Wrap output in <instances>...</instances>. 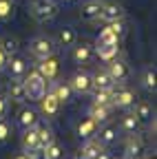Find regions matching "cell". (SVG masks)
Returning <instances> with one entry per match:
<instances>
[{"label":"cell","mask_w":157,"mask_h":159,"mask_svg":"<svg viewBox=\"0 0 157 159\" xmlns=\"http://www.w3.org/2000/svg\"><path fill=\"white\" fill-rule=\"evenodd\" d=\"M22 84H25V93L27 99H33V102H40L42 95L47 93V80L40 73H29L27 77H22Z\"/></svg>","instance_id":"obj_1"},{"label":"cell","mask_w":157,"mask_h":159,"mask_svg":"<svg viewBox=\"0 0 157 159\" xmlns=\"http://www.w3.org/2000/svg\"><path fill=\"white\" fill-rule=\"evenodd\" d=\"M51 91H53V95L58 97V102H71V95H73V89H71V84H62V82H55L53 86H51Z\"/></svg>","instance_id":"obj_20"},{"label":"cell","mask_w":157,"mask_h":159,"mask_svg":"<svg viewBox=\"0 0 157 159\" xmlns=\"http://www.w3.org/2000/svg\"><path fill=\"white\" fill-rule=\"evenodd\" d=\"M91 57H93V49L89 44H73V62L75 64H89L91 62Z\"/></svg>","instance_id":"obj_12"},{"label":"cell","mask_w":157,"mask_h":159,"mask_svg":"<svg viewBox=\"0 0 157 159\" xmlns=\"http://www.w3.org/2000/svg\"><path fill=\"white\" fill-rule=\"evenodd\" d=\"M111 66H109V73L111 77L115 80V84H124L126 80L131 77V71H128V64L124 60H109Z\"/></svg>","instance_id":"obj_5"},{"label":"cell","mask_w":157,"mask_h":159,"mask_svg":"<svg viewBox=\"0 0 157 159\" xmlns=\"http://www.w3.org/2000/svg\"><path fill=\"white\" fill-rule=\"evenodd\" d=\"M122 18H124V9H122V5H115V2L102 5L100 20H104V22H115V20H122Z\"/></svg>","instance_id":"obj_10"},{"label":"cell","mask_w":157,"mask_h":159,"mask_svg":"<svg viewBox=\"0 0 157 159\" xmlns=\"http://www.w3.org/2000/svg\"><path fill=\"white\" fill-rule=\"evenodd\" d=\"M109 115H111V106H104V104H93V106H91V115H89V117H93L97 124H104L106 119H109Z\"/></svg>","instance_id":"obj_22"},{"label":"cell","mask_w":157,"mask_h":159,"mask_svg":"<svg viewBox=\"0 0 157 159\" xmlns=\"http://www.w3.org/2000/svg\"><path fill=\"white\" fill-rule=\"evenodd\" d=\"M40 152H42V159H60L62 157V148H60V144H55V142L44 146Z\"/></svg>","instance_id":"obj_27"},{"label":"cell","mask_w":157,"mask_h":159,"mask_svg":"<svg viewBox=\"0 0 157 159\" xmlns=\"http://www.w3.org/2000/svg\"><path fill=\"white\" fill-rule=\"evenodd\" d=\"M111 42H117V35L106 27V29L100 31V35H97V42H95V44H111Z\"/></svg>","instance_id":"obj_31"},{"label":"cell","mask_w":157,"mask_h":159,"mask_svg":"<svg viewBox=\"0 0 157 159\" xmlns=\"http://www.w3.org/2000/svg\"><path fill=\"white\" fill-rule=\"evenodd\" d=\"M13 16V0H0V20H9Z\"/></svg>","instance_id":"obj_30"},{"label":"cell","mask_w":157,"mask_h":159,"mask_svg":"<svg viewBox=\"0 0 157 159\" xmlns=\"http://www.w3.org/2000/svg\"><path fill=\"white\" fill-rule=\"evenodd\" d=\"M38 111L31 108V106H22L20 111H18V126H20L22 130L25 128H35L38 126Z\"/></svg>","instance_id":"obj_6"},{"label":"cell","mask_w":157,"mask_h":159,"mask_svg":"<svg viewBox=\"0 0 157 159\" xmlns=\"http://www.w3.org/2000/svg\"><path fill=\"white\" fill-rule=\"evenodd\" d=\"M7 108H9L7 97H0V117H5V115H7Z\"/></svg>","instance_id":"obj_35"},{"label":"cell","mask_w":157,"mask_h":159,"mask_svg":"<svg viewBox=\"0 0 157 159\" xmlns=\"http://www.w3.org/2000/svg\"><path fill=\"white\" fill-rule=\"evenodd\" d=\"M102 5L104 2H100V0H91V2H86L82 7V18L84 20H97L100 13H102Z\"/></svg>","instance_id":"obj_18"},{"label":"cell","mask_w":157,"mask_h":159,"mask_svg":"<svg viewBox=\"0 0 157 159\" xmlns=\"http://www.w3.org/2000/svg\"><path fill=\"white\" fill-rule=\"evenodd\" d=\"M93 159H111V155H109V152H104V150H100V152H97Z\"/></svg>","instance_id":"obj_37"},{"label":"cell","mask_w":157,"mask_h":159,"mask_svg":"<svg viewBox=\"0 0 157 159\" xmlns=\"http://www.w3.org/2000/svg\"><path fill=\"white\" fill-rule=\"evenodd\" d=\"M71 89H73L75 93H80V95L91 93V91H93V80H91V75H89L86 71H77V73L73 75V80H71Z\"/></svg>","instance_id":"obj_4"},{"label":"cell","mask_w":157,"mask_h":159,"mask_svg":"<svg viewBox=\"0 0 157 159\" xmlns=\"http://www.w3.org/2000/svg\"><path fill=\"white\" fill-rule=\"evenodd\" d=\"M75 42H77V33H75V29H73V27H62L60 33H58V44L64 47V49H69V47H73Z\"/></svg>","instance_id":"obj_15"},{"label":"cell","mask_w":157,"mask_h":159,"mask_svg":"<svg viewBox=\"0 0 157 159\" xmlns=\"http://www.w3.org/2000/svg\"><path fill=\"white\" fill-rule=\"evenodd\" d=\"M135 115H137L140 122H148V119L153 117V106H150L148 102H140V104H137V108H135Z\"/></svg>","instance_id":"obj_29"},{"label":"cell","mask_w":157,"mask_h":159,"mask_svg":"<svg viewBox=\"0 0 157 159\" xmlns=\"http://www.w3.org/2000/svg\"><path fill=\"white\" fill-rule=\"evenodd\" d=\"M22 150L29 152V155H38L40 152V146H38V128H25V135H22Z\"/></svg>","instance_id":"obj_7"},{"label":"cell","mask_w":157,"mask_h":159,"mask_svg":"<svg viewBox=\"0 0 157 159\" xmlns=\"http://www.w3.org/2000/svg\"><path fill=\"white\" fill-rule=\"evenodd\" d=\"M9 97L13 99V102H25L27 99V93H25V84H22V80H13V82L9 84Z\"/></svg>","instance_id":"obj_21"},{"label":"cell","mask_w":157,"mask_h":159,"mask_svg":"<svg viewBox=\"0 0 157 159\" xmlns=\"http://www.w3.org/2000/svg\"><path fill=\"white\" fill-rule=\"evenodd\" d=\"M31 13L40 20V22H49L58 16V7L51 2V0H35L31 5Z\"/></svg>","instance_id":"obj_2"},{"label":"cell","mask_w":157,"mask_h":159,"mask_svg":"<svg viewBox=\"0 0 157 159\" xmlns=\"http://www.w3.org/2000/svg\"><path fill=\"white\" fill-rule=\"evenodd\" d=\"M95 49H97V55H100L102 60H106V62L117 55V42H111V44H95Z\"/></svg>","instance_id":"obj_25"},{"label":"cell","mask_w":157,"mask_h":159,"mask_svg":"<svg viewBox=\"0 0 157 159\" xmlns=\"http://www.w3.org/2000/svg\"><path fill=\"white\" fill-rule=\"evenodd\" d=\"M95 133H97V122L93 117H86L84 122L77 124V135H80L82 139H91Z\"/></svg>","instance_id":"obj_17"},{"label":"cell","mask_w":157,"mask_h":159,"mask_svg":"<svg viewBox=\"0 0 157 159\" xmlns=\"http://www.w3.org/2000/svg\"><path fill=\"white\" fill-rule=\"evenodd\" d=\"M7 62H9V53H5V49H0V71L7 69Z\"/></svg>","instance_id":"obj_34"},{"label":"cell","mask_w":157,"mask_h":159,"mask_svg":"<svg viewBox=\"0 0 157 159\" xmlns=\"http://www.w3.org/2000/svg\"><path fill=\"white\" fill-rule=\"evenodd\" d=\"M35 128H38V126H35ZM51 142H55L53 130H51L49 126H40V128H38V146H40V150H42L44 146H49Z\"/></svg>","instance_id":"obj_24"},{"label":"cell","mask_w":157,"mask_h":159,"mask_svg":"<svg viewBox=\"0 0 157 159\" xmlns=\"http://www.w3.org/2000/svg\"><path fill=\"white\" fill-rule=\"evenodd\" d=\"M93 80V89H115V80L111 77L109 71H97L95 75H91Z\"/></svg>","instance_id":"obj_14"},{"label":"cell","mask_w":157,"mask_h":159,"mask_svg":"<svg viewBox=\"0 0 157 159\" xmlns=\"http://www.w3.org/2000/svg\"><path fill=\"white\" fill-rule=\"evenodd\" d=\"M13 159H35V157H33V155H29V152H25V150H22V152H18V155H16V157H13Z\"/></svg>","instance_id":"obj_36"},{"label":"cell","mask_w":157,"mask_h":159,"mask_svg":"<svg viewBox=\"0 0 157 159\" xmlns=\"http://www.w3.org/2000/svg\"><path fill=\"white\" fill-rule=\"evenodd\" d=\"M142 86L146 91H155V69L153 66H146L142 71Z\"/></svg>","instance_id":"obj_28"},{"label":"cell","mask_w":157,"mask_h":159,"mask_svg":"<svg viewBox=\"0 0 157 159\" xmlns=\"http://www.w3.org/2000/svg\"><path fill=\"white\" fill-rule=\"evenodd\" d=\"M9 137H11V126L5 117H0V144H5Z\"/></svg>","instance_id":"obj_32"},{"label":"cell","mask_w":157,"mask_h":159,"mask_svg":"<svg viewBox=\"0 0 157 159\" xmlns=\"http://www.w3.org/2000/svg\"><path fill=\"white\" fill-rule=\"evenodd\" d=\"M93 104L113 106V89H95V95H93Z\"/></svg>","instance_id":"obj_23"},{"label":"cell","mask_w":157,"mask_h":159,"mask_svg":"<svg viewBox=\"0 0 157 159\" xmlns=\"http://www.w3.org/2000/svg\"><path fill=\"white\" fill-rule=\"evenodd\" d=\"M95 135H97V142H100L102 146H111V144L117 142V126L106 124V126L100 128V133H95Z\"/></svg>","instance_id":"obj_11"},{"label":"cell","mask_w":157,"mask_h":159,"mask_svg":"<svg viewBox=\"0 0 157 159\" xmlns=\"http://www.w3.org/2000/svg\"><path fill=\"white\" fill-rule=\"evenodd\" d=\"M38 73H40L44 80H53V77H55V73H58V62L53 60V55L40 60V64H38Z\"/></svg>","instance_id":"obj_13"},{"label":"cell","mask_w":157,"mask_h":159,"mask_svg":"<svg viewBox=\"0 0 157 159\" xmlns=\"http://www.w3.org/2000/svg\"><path fill=\"white\" fill-rule=\"evenodd\" d=\"M7 73H9V77L11 80H22L25 75H27V62L22 57H11L9 62H7Z\"/></svg>","instance_id":"obj_9"},{"label":"cell","mask_w":157,"mask_h":159,"mask_svg":"<svg viewBox=\"0 0 157 159\" xmlns=\"http://www.w3.org/2000/svg\"><path fill=\"white\" fill-rule=\"evenodd\" d=\"M135 104V93L128 89H117L113 91V106L117 108H131Z\"/></svg>","instance_id":"obj_8"},{"label":"cell","mask_w":157,"mask_h":159,"mask_svg":"<svg viewBox=\"0 0 157 159\" xmlns=\"http://www.w3.org/2000/svg\"><path fill=\"white\" fill-rule=\"evenodd\" d=\"M29 49H31L33 57H38V60H44V57H51V55H53L55 44H53V40H49V38L40 35V38H33V40H31Z\"/></svg>","instance_id":"obj_3"},{"label":"cell","mask_w":157,"mask_h":159,"mask_svg":"<svg viewBox=\"0 0 157 159\" xmlns=\"http://www.w3.org/2000/svg\"><path fill=\"white\" fill-rule=\"evenodd\" d=\"M137 128H140V119H137V115L135 113H126L124 119H122V130L128 133V135H133Z\"/></svg>","instance_id":"obj_26"},{"label":"cell","mask_w":157,"mask_h":159,"mask_svg":"<svg viewBox=\"0 0 157 159\" xmlns=\"http://www.w3.org/2000/svg\"><path fill=\"white\" fill-rule=\"evenodd\" d=\"M2 49H5V53H18V40H13V38H7L5 42H2Z\"/></svg>","instance_id":"obj_33"},{"label":"cell","mask_w":157,"mask_h":159,"mask_svg":"<svg viewBox=\"0 0 157 159\" xmlns=\"http://www.w3.org/2000/svg\"><path fill=\"white\" fill-rule=\"evenodd\" d=\"M40 104H42V113H44V115H55V113H58V108H60V102H58V97L53 95V91L42 95Z\"/></svg>","instance_id":"obj_16"},{"label":"cell","mask_w":157,"mask_h":159,"mask_svg":"<svg viewBox=\"0 0 157 159\" xmlns=\"http://www.w3.org/2000/svg\"><path fill=\"white\" fill-rule=\"evenodd\" d=\"M100 150H104V146L100 144V142H97V139H95V142H93V139H86V144L82 146V150H80V157H77V159H93L97 152H100Z\"/></svg>","instance_id":"obj_19"}]
</instances>
